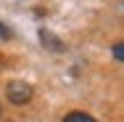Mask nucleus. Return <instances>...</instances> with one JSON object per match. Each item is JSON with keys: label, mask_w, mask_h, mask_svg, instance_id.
<instances>
[{"label": "nucleus", "mask_w": 124, "mask_h": 122, "mask_svg": "<svg viewBox=\"0 0 124 122\" xmlns=\"http://www.w3.org/2000/svg\"><path fill=\"white\" fill-rule=\"evenodd\" d=\"M111 53H114V58H116V61H124V43L114 45V50H111Z\"/></svg>", "instance_id": "4"}, {"label": "nucleus", "mask_w": 124, "mask_h": 122, "mask_svg": "<svg viewBox=\"0 0 124 122\" xmlns=\"http://www.w3.org/2000/svg\"><path fill=\"white\" fill-rule=\"evenodd\" d=\"M5 96H8V101H11V103L21 106V103H29V101H32L34 90H32V85H29V82H24V80H13V82H8Z\"/></svg>", "instance_id": "1"}, {"label": "nucleus", "mask_w": 124, "mask_h": 122, "mask_svg": "<svg viewBox=\"0 0 124 122\" xmlns=\"http://www.w3.org/2000/svg\"><path fill=\"white\" fill-rule=\"evenodd\" d=\"M0 40H11V29L5 24H0Z\"/></svg>", "instance_id": "5"}, {"label": "nucleus", "mask_w": 124, "mask_h": 122, "mask_svg": "<svg viewBox=\"0 0 124 122\" xmlns=\"http://www.w3.org/2000/svg\"><path fill=\"white\" fill-rule=\"evenodd\" d=\"M40 40H42L48 48H53V50H63V45H61V43H55V37H53L50 32H45V29L40 32Z\"/></svg>", "instance_id": "3"}, {"label": "nucleus", "mask_w": 124, "mask_h": 122, "mask_svg": "<svg viewBox=\"0 0 124 122\" xmlns=\"http://www.w3.org/2000/svg\"><path fill=\"white\" fill-rule=\"evenodd\" d=\"M63 122H98L95 117H90V114H85V112H71V114H66Z\"/></svg>", "instance_id": "2"}]
</instances>
